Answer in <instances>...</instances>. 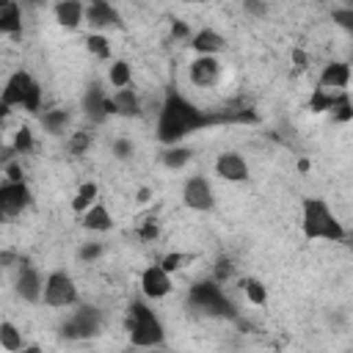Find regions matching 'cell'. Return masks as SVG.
Masks as SVG:
<instances>
[{"label": "cell", "mask_w": 353, "mask_h": 353, "mask_svg": "<svg viewBox=\"0 0 353 353\" xmlns=\"http://www.w3.org/2000/svg\"><path fill=\"white\" fill-rule=\"evenodd\" d=\"M213 122H221V116H207L205 111H199L194 102H188L183 94L171 91L163 102V111H160V122H157V138L163 144H176L183 141L185 135L213 124Z\"/></svg>", "instance_id": "cell-1"}, {"label": "cell", "mask_w": 353, "mask_h": 353, "mask_svg": "<svg viewBox=\"0 0 353 353\" xmlns=\"http://www.w3.org/2000/svg\"><path fill=\"white\" fill-rule=\"evenodd\" d=\"M304 235L309 240H345L342 224L334 218V213L326 207L323 199H306L304 202Z\"/></svg>", "instance_id": "cell-2"}, {"label": "cell", "mask_w": 353, "mask_h": 353, "mask_svg": "<svg viewBox=\"0 0 353 353\" xmlns=\"http://www.w3.org/2000/svg\"><path fill=\"white\" fill-rule=\"evenodd\" d=\"M127 331H130L133 345H138V348H155V345H160L163 337H166L160 320L155 317V312H152L146 304H141V301H133V306H130Z\"/></svg>", "instance_id": "cell-3"}, {"label": "cell", "mask_w": 353, "mask_h": 353, "mask_svg": "<svg viewBox=\"0 0 353 353\" xmlns=\"http://www.w3.org/2000/svg\"><path fill=\"white\" fill-rule=\"evenodd\" d=\"M0 100H3L9 108H25V111L36 113L42 105V89L28 72H14L9 78L3 94H0Z\"/></svg>", "instance_id": "cell-4"}, {"label": "cell", "mask_w": 353, "mask_h": 353, "mask_svg": "<svg viewBox=\"0 0 353 353\" xmlns=\"http://www.w3.org/2000/svg\"><path fill=\"white\" fill-rule=\"evenodd\" d=\"M188 301L196 309L207 312V315H216V317H238L232 301L221 293V287L216 282H199V284H194L191 293H188Z\"/></svg>", "instance_id": "cell-5"}, {"label": "cell", "mask_w": 353, "mask_h": 353, "mask_svg": "<svg viewBox=\"0 0 353 353\" xmlns=\"http://www.w3.org/2000/svg\"><path fill=\"white\" fill-rule=\"evenodd\" d=\"M78 301V287L72 282V276H67L64 271H56L47 276L45 284V304L47 306H72Z\"/></svg>", "instance_id": "cell-6"}, {"label": "cell", "mask_w": 353, "mask_h": 353, "mask_svg": "<svg viewBox=\"0 0 353 353\" xmlns=\"http://www.w3.org/2000/svg\"><path fill=\"white\" fill-rule=\"evenodd\" d=\"M100 326H102V315H100V309L97 306H83V309H78L75 312V317L64 326V334L67 337H94L97 331H100Z\"/></svg>", "instance_id": "cell-7"}, {"label": "cell", "mask_w": 353, "mask_h": 353, "mask_svg": "<svg viewBox=\"0 0 353 353\" xmlns=\"http://www.w3.org/2000/svg\"><path fill=\"white\" fill-rule=\"evenodd\" d=\"M183 199L191 210H213V191H210V183L205 180V176H191V180L185 183V191H183Z\"/></svg>", "instance_id": "cell-8"}, {"label": "cell", "mask_w": 353, "mask_h": 353, "mask_svg": "<svg viewBox=\"0 0 353 353\" xmlns=\"http://www.w3.org/2000/svg\"><path fill=\"white\" fill-rule=\"evenodd\" d=\"M31 202V191L25 183H6L0 188V205H3V213L6 216H17L28 207Z\"/></svg>", "instance_id": "cell-9"}, {"label": "cell", "mask_w": 353, "mask_h": 353, "mask_svg": "<svg viewBox=\"0 0 353 353\" xmlns=\"http://www.w3.org/2000/svg\"><path fill=\"white\" fill-rule=\"evenodd\" d=\"M141 290H144L146 298H163V295L171 293V279L160 265H152L141 276Z\"/></svg>", "instance_id": "cell-10"}, {"label": "cell", "mask_w": 353, "mask_h": 353, "mask_svg": "<svg viewBox=\"0 0 353 353\" xmlns=\"http://www.w3.org/2000/svg\"><path fill=\"white\" fill-rule=\"evenodd\" d=\"M216 171L224 176V180H229V183L249 180V163L240 155H235V152H224L218 157V163H216Z\"/></svg>", "instance_id": "cell-11"}, {"label": "cell", "mask_w": 353, "mask_h": 353, "mask_svg": "<svg viewBox=\"0 0 353 353\" xmlns=\"http://www.w3.org/2000/svg\"><path fill=\"white\" fill-rule=\"evenodd\" d=\"M218 75H221V64L216 58H210V56H205V58H199V61L191 64V83L199 86V89L216 86Z\"/></svg>", "instance_id": "cell-12"}, {"label": "cell", "mask_w": 353, "mask_h": 353, "mask_svg": "<svg viewBox=\"0 0 353 353\" xmlns=\"http://www.w3.org/2000/svg\"><path fill=\"white\" fill-rule=\"evenodd\" d=\"M83 17L89 20V25L94 28H111V25H119V14L111 3H102V0H97V3H91L89 9H83Z\"/></svg>", "instance_id": "cell-13"}, {"label": "cell", "mask_w": 353, "mask_h": 353, "mask_svg": "<svg viewBox=\"0 0 353 353\" xmlns=\"http://www.w3.org/2000/svg\"><path fill=\"white\" fill-rule=\"evenodd\" d=\"M42 279H39V271L36 268H31V265H25L23 271H20V276H17V293H20V298H25V301H39L42 298Z\"/></svg>", "instance_id": "cell-14"}, {"label": "cell", "mask_w": 353, "mask_h": 353, "mask_svg": "<svg viewBox=\"0 0 353 353\" xmlns=\"http://www.w3.org/2000/svg\"><path fill=\"white\" fill-rule=\"evenodd\" d=\"M348 80H350V69H348V64L334 61V64H328V67L323 69V75H320V89H326V91H337V89H345V86H348Z\"/></svg>", "instance_id": "cell-15"}, {"label": "cell", "mask_w": 353, "mask_h": 353, "mask_svg": "<svg viewBox=\"0 0 353 353\" xmlns=\"http://www.w3.org/2000/svg\"><path fill=\"white\" fill-rule=\"evenodd\" d=\"M342 102H348V94L345 91H326V89H315L312 100H309V108L315 113L320 111H337Z\"/></svg>", "instance_id": "cell-16"}, {"label": "cell", "mask_w": 353, "mask_h": 353, "mask_svg": "<svg viewBox=\"0 0 353 353\" xmlns=\"http://www.w3.org/2000/svg\"><path fill=\"white\" fill-rule=\"evenodd\" d=\"M23 25L20 20V6L12 0H0V34H17Z\"/></svg>", "instance_id": "cell-17"}, {"label": "cell", "mask_w": 353, "mask_h": 353, "mask_svg": "<svg viewBox=\"0 0 353 353\" xmlns=\"http://www.w3.org/2000/svg\"><path fill=\"white\" fill-rule=\"evenodd\" d=\"M56 17H58V23H61V25H67V28H78V25H80V20H83V6H80V3H75V0H67V3H58V6H56Z\"/></svg>", "instance_id": "cell-18"}, {"label": "cell", "mask_w": 353, "mask_h": 353, "mask_svg": "<svg viewBox=\"0 0 353 353\" xmlns=\"http://www.w3.org/2000/svg\"><path fill=\"white\" fill-rule=\"evenodd\" d=\"M83 224H86L89 229H94V232H108V229L113 227V221H111V213H108L102 205H94V207H89V213H86V218H83Z\"/></svg>", "instance_id": "cell-19"}, {"label": "cell", "mask_w": 353, "mask_h": 353, "mask_svg": "<svg viewBox=\"0 0 353 353\" xmlns=\"http://www.w3.org/2000/svg\"><path fill=\"white\" fill-rule=\"evenodd\" d=\"M194 47H196V53H216V50L224 47V36L210 31V28H205V31H199L194 36Z\"/></svg>", "instance_id": "cell-20"}, {"label": "cell", "mask_w": 353, "mask_h": 353, "mask_svg": "<svg viewBox=\"0 0 353 353\" xmlns=\"http://www.w3.org/2000/svg\"><path fill=\"white\" fill-rule=\"evenodd\" d=\"M111 102H113V113H119V116H138V97L130 89H122Z\"/></svg>", "instance_id": "cell-21"}, {"label": "cell", "mask_w": 353, "mask_h": 353, "mask_svg": "<svg viewBox=\"0 0 353 353\" xmlns=\"http://www.w3.org/2000/svg\"><path fill=\"white\" fill-rule=\"evenodd\" d=\"M0 345H3L9 353L23 350V334H20V328L14 323H9V320L0 323Z\"/></svg>", "instance_id": "cell-22"}, {"label": "cell", "mask_w": 353, "mask_h": 353, "mask_svg": "<svg viewBox=\"0 0 353 353\" xmlns=\"http://www.w3.org/2000/svg\"><path fill=\"white\" fill-rule=\"evenodd\" d=\"M105 100L108 97H102V89L100 86H91L89 89V94H86V100H83V105H86V113L91 116V119H102L105 116Z\"/></svg>", "instance_id": "cell-23"}, {"label": "cell", "mask_w": 353, "mask_h": 353, "mask_svg": "<svg viewBox=\"0 0 353 353\" xmlns=\"http://www.w3.org/2000/svg\"><path fill=\"white\" fill-rule=\"evenodd\" d=\"M94 199H97V185H94V183H89V185H83V188H80V194L75 196L72 210H75V213H83V210H89V205H94Z\"/></svg>", "instance_id": "cell-24"}, {"label": "cell", "mask_w": 353, "mask_h": 353, "mask_svg": "<svg viewBox=\"0 0 353 353\" xmlns=\"http://www.w3.org/2000/svg\"><path fill=\"white\" fill-rule=\"evenodd\" d=\"M188 160H191V149H183V146H174V149H168L163 155V163L168 168H183Z\"/></svg>", "instance_id": "cell-25"}, {"label": "cell", "mask_w": 353, "mask_h": 353, "mask_svg": "<svg viewBox=\"0 0 353 353\" xmlns=\"http://www.w3.org/2000/svg\"><path fill=\"white\" fill-rule=\"evenodd\" d=\"M67 122H69V113H67V111H47V113L42 116V124H45L50 133H61V130L67 127Z\"/></svg>", "instance_id": "cell-26"}, {"label": "cell", "mask_w": 353, "mask_h": 353, "mask_svg": "<svg viewBox=\"0 0 353 353\" xmlns=\"http://www.w3.org/2000/svg\"><path fill=\"white\" fill-rule=\"evenodd\" d=\"M243 290H246L249 301H251V304H257V306H262V304L268 301L265 284H262V282H257V279H246V282H243Z\"/></svg>", "instance_id": "cell-27"}, {"label": "cell", "mask_w": 353, "mask_h": 353, "mask_svg": "<svg viewBox=\"0 0 353 353\" xmlns=\"http://www.w3.org/2000/svg\"><path fill=\"white\" fill-rule=\"evenodd\" d=\"M130 78H133V72H130V64H124V61H116V64L111 67V83H113L116 89H124V86L130 83Z\"/></svg>", "instance_id": "cell-28"}, {"label": "cell", "mask_w": 353, "mask_h": 353, "mask_svg": "<svg viewBox=\"0 0 353 353\" xmlns=\"http://www.w3.org/2000/svg\"><path fill=\"white\" fill-rule=\"evenodd\" d=\"M86 45H89V53H94L97 58H111V45H108V39H105V36L94 34V36H89V39H86Z\"/></svg>", "instance_id": "cell-29"}, {"label": "cell", "mask_w": 353, "mask_h": 353, "mask_svg": "<svg viewBox=\"0 0 353 353\" xmlns=\"http://www.w3.org/2000/svg\"><path fill=\"white\" fill-rule=\"evenodd\" d=\"M31 149H34V135H31V130H28V127L17 130V135H14V152L23 155V152H31Z\"/></svg>", "instance_id": "cell-30"}, {"label": "cell", "mask_w": 353, "mask_h": 353, "mask_svg": "<svg viewBox=\"0 0 353 353\" xmlns=\"http://www.w3.org/2000/svg\"><path fill=\"white\" fill-rule=\"evenodd\" d=\"M185 260H188L185 254H168V257L160 262V268H163L166 273H174V271H180V268L185 265Z\"/></svg>", "instance_id": "cell-31"}, {"label": "cell", "mask_w": 353, "mask_h": 353, "mask_svg": "<svg viewBox=\"0 0 353 353\" xmlns=\"http://www.w3.org/2000/svg\"><path fill=\"white\" fill-rule=\"evenodd\" d=\"M89 146H91V135H89V133H78V135L72 138V152H75V155L86 152Z\"/></svg>", "instance_id": "cell-32"}, {"label": "cell", "mask_w": 353, "mask_h": 353, "mask_svg": "<svg viewBox=\"0 0 353 353\" xmlns=\"http://www.w3.org/2000/svg\"><path fill=\"white\" fill-rule=\"evenodd\" d=\"M113 155H116V157H122V160H124V157H130V155H133V144H130V141H124V138H119V141L113 144Z\"/></svg>", "instance_id": "cell-33"}, {"label": "cell", "mask_w": 353, "mask_h": 353, "mask_svg": "<svg viewBox=\"0 0 353 353\" xmlns=\"http://www.w3.org/2000/svg\"><path fill=\"white\" fill-rule=\"evenodd\" d=\"M100 254H102V246L100 243H86L80 249V260H97Z\"/></svg>", "instance_id": "cell-34"}, {"label": "cell", "mask_w": 353, "mask_h": 353, "mask_svg": "<svg viewBox=\"0 0 353 353\" xmlns=\"http://www.w3.org/2000/svg\"><path fill=\"white\" fill-rule=\"evenodd\" d=\"M334 20H337L342 28H350V25H353V12H350V9H345V12H334Z\"/></svg>", "instance_id": "cell-35"}, {"label": "cell", "mask_w": 353, "mask_h": 353, "mask_svg": "<svg viewBox=\"0 0 353 353\" xmlns=\"http://www.w3.org/2000/svg\"><path fill=\"white\" fill-rule=\"evenodd\" d=\"M350 116H353V111H350V100H348V102H342V105L337 108V119H339V122H350Z\"/></svg>", "instance_id": "cell-36"}, {"label": "cell", "mask_w": 353, "mask_h": 353, "mask_svg": "<svg viewBox=\"0 0 353 353\" xmlns=\"http://www.w3.org/2000/svg\"><path fill=\"white\" fill-rule=\"evenodd\" d=\"M9 176H12V183H23V171H20V166H17V163H12V166H9Z\"/></svg>", "instance_id": "cell-37"}, {"label": "cell", "mask_w": 353, "mask_h": 353, "mask_svg": "<svg viewBox=\"0 0 353 353\" xmlns=\"http://www.w3.org/2000/svg\"><path fill=\"white\" fill-rule=\"evenodd\" d=\"M155 235H157V227H155V224H146V227L141 229V238H146V240L155 238Z\"/></svg>", "instance_id": "cell-38"}, {"label": "cell", "mask_w": 353, "mask_h": 353, "mask_svg": "<svg viewBox=\"0 0 353 353\" xmlns=\"http://www.w3.org/2000/svg\"><path fill=\"white\" fill-rule=\"evenodd\" d=\"M227 273H229V262H218L216 276H218V279H227Z\"/></svg>", "instance_id": "cell-39"}, {"label": "cell", "mask_w": 353, "mask_h": 353, "mask_svg": "<svg viewBox=\"0 0 353 353\" xmlns=\"http://www.w3.org/2000/svg\"><path fill=\"white\" fill-rule=\"evenodd\" d=\"M185 34H188L185 23H174V36H185Z\"/></svg>", "instance_id": "cell-40"}, {"label": "cell", "mask_w": 353, "mask_h": 353, "mask_svg": "<svg viewBox=\"0 0 353 353\" xmlns=\"http://www.w3.org/2000/svg\"><path fill=\"white\" fill-rule=\"evenodd\" d=\"M6 116H9V105L0 100V122H6Z\"/></svg>", "instance_id": "cell-41"}, {"label": "cell", "mask_w": 353, "mask_h": 353, "mask_svg": "<svg viewBox=\"0 0 353 353\" xmlns=\"http://www.w3.org/2000/svg\"><path fill=\"white\" fill-rule=\"evenodd\" d=\"M138 202H149V191H146V188L138 191Z\"/></svg>", "instance_id": "cell-42"}, {"label": "cell", "mask_w": 353, "mask_h": 353, "mask_svg": "<svg viewBox=\"0 0 353 353\" xmlns=\"http://www.w3.org/2000/svg\"><path fill=\"white\" fill-rule=\"evenodd\" d=\"M309 168H312V166H309V160H301V163H298V171H304V174H306Z\"/></svg>", "instance_id": "cell-43"}, {"label": "cell", "mask_w": 353, "mask_h": 353, "mask_svg": "<svg viewBox=\"0 0 353 353\" xmlns=\"http://www.w3.org/2000/svg\"><path fill=\"white\" fill-rule=\"evenodd\" d=\"M295 64H306V56H304V53H301V50H298V53H295Z\"/></svg>", "instance_id": "cell-44"}, {"label": "cell", "mask_w": 353, "mask_h": 353, "mask_svg": "<svg viewBox=\"0 0 353 353\" xmlns=\"http://www.w3.org/2000/svg\"><path fill=\"white\" fill-rule=\"evenodd\" d=\"M23 353H45V350H42V348H36V345H34V348H25V350H23Z\"/></svg>", "instance_id": "cell-45"}, {"label": "cell", "mask_w": 353, "mask_h": 353, "mask_svg": "<svg viewBox=\"0 0 353 353\" xmlns=\"http://www.w3.org/2000/svg\"><path fill=\"white\" fill-rule=\"evenodd\" d=\"M6 218V213H3V205H0V221H3Z\"/></svg>", "instance_id": "cell-46"}]
</instances>
